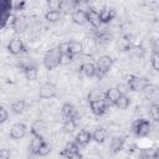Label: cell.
I'll use <instances>...</instances> for the list:
<instances>
[{
    "mask_svg": "<svg viewBox=\"0 0 159 159\" xmlns=\"http://www.w3.org/2000/svg\"><path fill=\"white\" fill-rule=\"evenodd\" d=\"M60 56H61V51L58 47H53L46 51L45 56H43V66L46 70L52 71L56 67L60 66Z\"/></svg>",
    "mask_w": 159,
    "mask_h": 159,
    "instance_id": "1",
    "label": "cell"
},
{
    "mask_svg": "<svg viewBox=\"0 0 159 159\" xmlns=\"http://www.w3.org/2000/svg\"><path fill=\"white\" fill-rule=\"evenodd\" d=\"M113 58L108 55H103L97 60V65H96V75L98 78L104 77L113 67Z\"/></svg>",
    "mask_w": 159,
    "mask_h": 159,
    "instance_id": "2",
    "label": "cell"
},
{
    "mask_svg": "<svg viewBox=\"0 0 159 159\" xmlns=\"http://www.w3.org/2000/svg\"><path fill=\"white\" fill-rule=\"evenodd\" d=\"M152 130V123L148 119L139 118L132 124V132L138 137H147Z\"/></svg>",
    "mask_w": 159,
    "mask_h": 159,
    "instance_id": "3",
    "label": "cell"
},
{
    "mask_svg": "<svg viewBox=\"0 0 159 159\" xmlns=\"http://www.w3.org/2000/svg\"><path fill=\"white\" fill-rule=\"evenodd\" d=\"M58 48H60L61 52H68L70 55H72L75 57L76 55H81L82 53L83 45L80 41H68V42H66L63 45H60Z\"/></svg>",
    "mask_w": 159,
    "mask_h": 159,
    "instance_id": "4",
    "label": "cell"
},
{
    "mask_svg": "<svg viewBox=\"0 0 159 159\" xmlns=\"http://www.w3.org/2000/svg\"><path fill=\"white\" fill-rule=\"evenodd\" d=\"M128 86L132 91L134 92H142V89L149 83V81L145 77H139L135 75H130L128 76Z\"/></svg>",
    "mask_w": 159,
    "mask_h": 159,
    "instance_id": "5",
    "label": "cell"
},
{
    "mask_svg": "<svg viewBox=\"0 0 159 159\" xmlns=\"http://www.w3.org/2000/svg\"><path fill=\"white\" fill-rule=\"evenodd\" d=\"M57 94V88L52 82H45L43 84H41L40 91H39V96L42 99H50L53 98Z\"/></svg>",
    "mask_w": 159,
    "mask_h": 159,
    "instance_id": "6",
    "label": "cell"
},
{
    "mask_svg": "<svg viewBox=\"0 0 159 159\" xmlns=\"http://www.w3.org/2000/svg\"><path fill=\"white\" fill-rule=\"evenodd\" d=\"M108 104L106 103L104 99H98V101H93V102H89V108H91V112L97 116V117H101L103 116L107 111H108Z\"/></svg>",
    "mask_w": 159,
    "mask_h": 159,
    "instance_id": "7",
    "label": "cell"
},
{
    "mask_svg": "<svg viewBox=\"0 0 159 159\" xmlns=\"http://www.w3.org/2000/svg\"><path fill=\"white\" fill-rule=\"evenodd\" d=\"M7 51L11 55H19L21 52L25 51V45L24 41L20 37H14L10 40V42L7 43Z\"/></svg>",
    "mask_w": 159,
    "mask_h": 159,
    "instance_id": "8",
    "label": "cell"
},
{
    "mask_svg": "<svg viewBox=\"0 0 159 159\" xmlns=\"http://www.w3.org/2000/svg\"><path fill=\"white\" fill-rule=\"evenodd\" d=\"M27 25H29L27 17L24 16V15H20V16H16L14 19V21L11 24V27H12V30H14L15 34H19L20 35V34H22L27 29Z\"/></svg>",
    "mask_w": 159,
    "mask_h": 159,
    "instance_id": "9",
    "label": "cell"
},
{
    "mask_svg": "<svg viewBox=\"0 0 159 159\" xmlns=\"http://www.w3.org/2000/svg\"><path fill=\"white\" fill-rule=\"evenodd\" d=\"M26 133H27V127L20 122L15 123L10 129V137L12 139H21L26 135Z\"/></svg>",
    "mask_w": 159,
    "mask_h": 159,
    "instance_id": "10",
    "label": "cell"
},
{
    "mask_svg": "<svg viewBox=\"0 0 159 159\" xmlns=\"http://www.w3.org/2000/svg\"><path fill=\"white\" fill-rule=\"evenodd\" d=\"M120 94H122V92H120L118 88L112 87V88H108V89L104 92V98H103V99L106 101V103H107L108 106H114Z\"/></svg>",
    "mask_w": 159,
    "mask_h": 159,
    "instance_id": "11",
    "label": "cell"
},
{
    "mask_svg": "<svg viewBox=\"0 0 159 159\" xmlns=\"http://www.w3.org/2000/svg\"><path fill=\"white\" fill-rule=\"evenodd\" d=\"M91 140H92V133L88 132V130H86V129L80 130L76 134V138H75V143L78 147H86Z\"/></svg>",
    "mask_w": 159,
    "mask_h": 159,
    "instance_id": "12",
    "label": "cell"
},
{
    "mask_svg": "<svg viewBox=\"0 0 159 159\" xmlns=\"http://www.w3.org/2000/svg\"><path fill=\"white\" fill-rule=\"evenodd\" d=\"M124 144H125V138L120 137V135H114L111 139V153L112 154H117L119 153L122 149H124Z\"/></svg>",
    "mask_w": 159,
    "mask_h": 159,
    "instance_id": "13",
    "label": "cell"
},
{
    "mask_svg": "<svg viewBox=\"0 0 159 159\" xmlns=\"http://www.w3.org/2000/svg\"><path fill=\"white\" fill-rule=\"evenodd\" d=\"M37 75H39V68L35 63H29V65L24 66V76L27 81L37 80Z\"/></svg>",
    "mask_w": 159,
    "mask_h": 159,
    "instance_id": "14",
    "label": "cell"
},
{
    "mask_svg": "<svg viewBox=\"0 0 159 159\" xmlns=\"http://www.w3.org/2000/svg\"><path fill=\"white\" fill-rule=\"evenodd\" d=\"M61 114H62V118L65 120L66 119H75L76 118V109L71 103L66 102L61 107Z\"/></svg>",
    "mask_w": 159,
    "mask_h": 159,
    "instance_id": "15",
    "label": "cell"
},
{
    "mask_svg": "<svg viewBox=\"0 0 159 159\" xmlns=\"http://www.w3.org/2000/svg\"><path fill=\"white\" fill-rule=\"evenodd\" d=\"M75 153H80V147L75 142H68V143H66L63 149L60 152V155L67 159L71 154H75Z\"/></svg>",
    "mask_w": 159,
    "mask_h": 159,
    "instance_id": "16",
    "label": "cell"
},
{
    "mask_svg": "<svg viewBox=\"0 0 159 159\" xmlns=\"http://www.w3.org/2000/svg\"><path fill=\"white\" fill-rule=\"evenodd\" d=\"M86 19H87V22H89L94 29H98L101 26L98 11H96L93 9H89L88 11H86Z\"/></svg>",
    "mask_w": 159,
    "mask_h": 159,
    "instance_id": "17",
    "label": "cell"
},
{
    "mask_svg": "<svg viewBox=\"0 0 159 159\" xmlns=\"http://www.w3.org/2000/svg\"><path fill=\"white\" fill-rule=\"evenodd\" d=\"M107 137H108V132H107V129L103 128V127L96 128L94 132L92 133V139H93L96 143H98V144L104 143L106 139H107Z\"/></svg>",
    "mask_w": 159,
    "mask_h": 159,
    "instance_id": "18",
    "label": "cell"
},
{
    "mask_svg": "<svg viewBox=\"0 0 159 159\" xmlns=\"http://www.w3.org/2000/svg\"><path fill=\"white\" fill-rule=\"evenodd\" d=\"M99 21H101V24H108V22H111L113 19H114V16H116V11L113 10V9H102L99 12Z\"/></svg>",
    "mask_w": 159,
    "mask_h": 159,
    "instance_id": "19",
    "label": "cell"
},
{
    "mask_svg": "<svg viewBox=\"0 0 159 159\" xmlns=\"http://www.w3.org/2000/svg\"><path fill=\"white\" fill-rule=\"evenodd\" d=\"M43 142H45V139H43L42 135H32V139L30 142V152H31V154L37 155L39 149H40V147L42 145Z\"/></svg>",
    "mask_w": 159,
    "mask_h": 159,
    "instance_id": "20",
    "label": "cell"
},
{
    "mask_svg": "<svg viewBox=\"0 0 159 159\" xmlns=\"http://www.w3.org/2000/svg\"><path fill=\"white\" fill-rule=\"evenodd\" d=\"M46 130V124L42 122V120H35L31 127H30V132L32 135H42Z\"/></svg>",
    "mask_w": 159,
    "mask_h": 159,
    "instance_id": "21",
    "label": "cell"
},
{
    "mask_svg": "<svg viewBox=\"0 0 159 159\" xmlns=\"http://www.w3.org/2000/svg\"><path fill=\"white\" fill-rule=\"evenodd\" d=\"M72 21L77 25H83L84 22H87V19H86V11L82 10V9H76L73 12H72Z\"/></svg>",
    "mask_w": 159,
    "mask_h": 159,
    "instance_id": "22",
    "label": "cell"
},
{
    "mask_svg": "<svg viewBox=\"0 0 159 159\" xmlns=\"http://www.w3.org/2000/svg\"><path fill=\"white\" fill-rule=\"evenodd\" d=\"M81 72L87 77H93L96 76V65L93 62L87 61L81 66Z\"/></svg>",
    "mask_w": 159,
    "mask_h": 159,
    "instance_id": "23",
    "label": "cell"
},
{
    "mask_svg": "<svg viewBox=\"0 0 159 159\" xmlns=\"http://www.w3.org/2000/svg\"><path fill=\"white\" fill-rule=\"evenodd\" d=\"M25 108H26V103L24 99H17L11 104V112L15 114H22L25 112Z\"/></svg>",
    "mask_w": 159,
    "mask_h": 159,
    "instance_id": "24",
    "label": "cell"
},
{
    "mask_svg": "<svg viewBox=\"0 0 159 159\" xmlns=\"http://www.w3.org/2000/svg\"><path fill=\"white\" fill-rule=\"evenodd\" d=\"M61 16H62V12L60 10H47L45 12V19L48 22H56L61 19Z\"/></svg>",
    "mask_w": 159,
    "mask_h": 159,
    "instance_id": "25",
    "label": "cell"
},
{
    "mask_svg": "<svg viewBox=\"0 0 159 159\" xmlns=\"http://www.w3.org/2000/svg\"><path fill=\"white\" fill-rule=\"evenodd\" d=\"M129 104H130V98L128 97V96H125V94H120L119 96V98L117 99V102H116V107L118 108V109H127L128 107H129Z\"/></svg>",
    "mask_w": 159,
    "mask_h": 159,
    "instance_id": "26",
    "label": "cell"
},
{
    "mask_svg": "<svg viewBox=\"0 0 159 159\" xmlns=\"http://www.w3.org/2000/svg\"><path fill=\"white\" fill-rule=\"evenodd\" d=\"M142 93L144 94V97L150 98V97H153V96H155V94L158 93V87H157L155 84H153V83L149 82V83L142 89Z\"/></svg>",
    "mask_w": 159,
    "mask_h": 159,
    "instance_id": "27",
    "label": "cell"
},
{
    "mask_svg": "<svg viewBox=\"0 0 159 159\" xmlns=\"http://www.w3.org/2000/svg\"><path fill=\"white\" fill-rule=\"evenodd\" d=\"M76 119V118H75ZM75 119H66L63 120V125H62V129L65 133H73L77 128V123Z\"/></svg>",
    "mask_w": 159,
    "mask_h": 159,
    "instance_id": "28",
    "label": "cell"
},
{
    "mask_svg": "<svg viewBox=\"0 0 159 159\" xmlns=\"http://www.w3.org/2000/svg\"><path fill=\"white\" fill-rule=\"evenodd\" d=\"M87 98H88V102L103 99V98H104V92H101L99 89H93V91H91V92L88 93Z\"/></svg>",
    "mask_w": 159,
    "mask_h": 159,
    "instance_id": "29",
    "label": "cell"
},
{
    "mask_svg": "<svg viewBox=\"0 0 159 159\" xmlns=\"http://www.w3.org/2000/svg\"><path fill=\"white\" fill-rule=\"evenodd\" d=\"M149 117L153 122H158L159 120V106L158 103H153L149 108Z\"/></svg>",
    "mask_w": 159,
    "mask_h": 159,
    "instance_id": "30",
    "label": "cell"
},
{
    "mask_svg": "<svg viewBox=\"0 0 159 159\" xmlns=\"http://www.w3.org/2000/svg\"><path fill=\"white\" fill-rule=\"evenodd\" d=\"M73 60V56L70 55L68 52H61V56H60V66H66V65H70Z\"/></svg>",
    "mask_w": 159,
    "mask_h": 159,
    "instance_id": "31",
    "label": "cell"
},
{
    "mask_svg": "<svg viewBox=\"0 0 159 159\" xmlns=\"http://www.w3.org/2000/svg\"><path fill=\"white\" fill-rule=\"evenodd\" d=\"M50 153H51V145L45 140V142L42 143V145L40 147L37 155H40V157H46V155H48Z\"/></svg>",
    "mask_w": 159,
    "mask_h": 159,
    "instance_id": "32",
    "label": "cell"
},
{
    "mask_svg": "<svg viewBox=\"0 0 159 159\" xmlns=\"http://www.w3.org/2000/svg\"><path fill=\"white\" fill-rule=\"evenodd\" d=\"M61 0H48L47 1V7L48 10H60L61 11Z\"/></svg>",
    "mask_w": 159,
    "mask_h": 159,
    "instance_id": "33",
    "label": "cell"
},
{
    "mask_svg": "<svg viewBox=\"0 0 159 159\" xmlns=\"http://www.w3.org/2000/svg\"><path fill=\"white\" fill-rule=\"evenodd\" d=\"M150 63H152L153 70H155V71H158V70H159V53H158V51H153Z\"/></svg>",
    "mask_w": 159,
    "mask_h": 159,
    "instance_id": "34",
    "label": "cell"
},
{
    "mask_svg": "<svg viewBox=\"0 0 159 159\" xmlns=\"http://www.w3.org/2000/svg\"><path fill=\"white\" fill-rule=\"evenodd\" d=\"M7 118H9V113H7V111H6L2 106H0V124L5 123V122L7 120Z\"/></svg>",
    "mask_w": 159,
    "mask_h": 159,
    "instance_id": "35",
    "label": "cell"
},
{
    "mask_svg": "<svg viewBox=\"0 0 159 159\" xmlns=\"http://www.w3.org/2000/svg\"><path fill=\"white\" fill-rule=\"evenodd\" d=\"M10 157H11L10 149H6V148L0 149V159H10Z\"/></svg>",
    "mask_w": 159,
    "mask_h": 159,
    "instance_id": "36",
    "label": "cell"
},
{
    "mask_svg": "<svg viewBox=\"0 0 159 159\" xmlns=\"http://www.w3.org/2000/svg\"><path fill=\"white\" fill-rule=\"evenodd\" d=\"M67 159H82V155L81 153H75V154H71Z\"/></svg>",
    "mask_w": 159,
    "mask_h": 159,
    "instance_id": "37",
    "label": "cell"
},
{
    "mask_svg": "<svg viewBox=\"0 0 159 159\" xmlns=\"http://www.w3.org/2000/svg\"><path fill=\"white\" fill-rule=\"evenodd\" d=\"M149 159H159V150L155 149V152L149 157Z\"/></svg>",
    "mask_w": 159,
    "mask_h": 159,
    "instance_id": "38",
    "label": "cell"
},
{
    "mask_svg": "<svg viewBox=\"0 0 159 159\" xmlns=\"http://www.w3.org/2000/svg\"><path fill=\"white\" fill-rule=\"evenodd\" d=\"M123 159H130V158H123Z\"/></svg>",
    "mask_w": 159,
    "mask_h": 159,
    "instance_id": "39",
    "label": "cell"
}]
</instances>
